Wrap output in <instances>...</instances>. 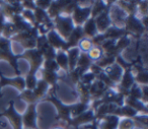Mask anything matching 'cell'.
I'll return each instance as SVG.
<instances>
[{"mask_svg": "<svg viewBox=\"0 0 148 129\" xmlns=\"http://www.w3.org/2000/svg\"><path fill=\"white\" fill-rule=\"evenodd\" d=\"M12 42L0 36V60L8 62L9 65L14 69L15 76H21V71L18 67V55L14 54L11 49Z\"/></svg>", "mask_w": 148, "mask_h": 129, "instance_id": "cell-1", "label": "cell"}, {"mask_svg": "<svg viewBox=\"0 0 148 129\" xmlns=\"http://www.w3.org/2000/svg\"><path fill=\"white\" fill-rule=\"evenodd\" d=\"M44 102H50L51 104L54 105L57 111V115H56V120L60 121V122H64L65 125H67L71 121V105L64 104L61 100L56 97L55 92L53 94L47 95L46 98L44 99Z\"/></svg>", "mask_w": 148, "mask_h": 129, "instance_id": "cell-2", "label": "cell"}, {"mask_svg": "<svg viewBox=\"0 0 148 129\" xmlns=\"http://www.w3.org/2000/svg\"><path fill=\"white\" fill-rule=\"evenodd\" d=\"M123 28L129 37H134L136 39H141L142 36H146L147 33V29L143 27L140 19L134 14L126 17Z\"/></svg>", "mask_w": 148, "mask_h": 129, "instance_id": "cell-3", "label": "cell"}, {"mask_svg": "<svg viewBox=\"0 0 148 129\" xmlns=\"http://www.w3.org/2000/svg\"><path fill=\"white\" fill-rule=\"evenodd\" d=\"M18 59H25L29 63V70L27 73L36 74L39 72L42 68L44 62V58L37 49H29L25 50L23 53L18 54Z\"/></svg>", "mask_w": 148, "mask_h": 129, "instance_id": "cell-4", "label": "cell"}, {"mask_svg": "<svg viewBox=\"0 0 148 129\" xmlns=\"http://www.w3.org/2000/svg\"><path fill=\"white\" fill-rule=\"evenodd\" d=\"M39 36L40 35H39V33H38V30L36 29L35 27H33L32 29L27 30V31L16 34V35L11 38L10 41L19 43L25 50L35 49L37 39Z\"/></svg>", "mask_w": 148, "mask_h": 129, "instance_id": "cell-5", "label": "cell"}, {"mask_svg": "<svg viewBox=\"0 0 148 129\" xmlns=\"http://www.w3.org/2000/svg\"><path fill=\"white\" fill-rule=\"evenodd\" d=\"M54 23V30L63 38L64 40H67L69 35L74 29V23L70 15H59L56 19H53Z\"/></svg>", "mask_w": 148, "mask_h": 129, "instance_id": "cell-6", "label": "cell"}, {"mask_svg": "<svg viewBox=\"0 0 148 129\" xmlns=\"http://www.w3.org/2000/svg\"><path fill=\"white\" fill-rule=\"evenodd\" d=\"M0 117L6 118L7 121L10 123L12 129H23L21 114L19 112H17V110L15 109L14 101L13 100H11L8 103L7 108L2 113H0Z\"/></svg>", "mask_w": 148, "mask_h": 129, "instance_id": "cell-7", "label": "cell"}, {"mask_svg": "<svg viewBox=\"0 0 148 129\" xmlns=\"http://www.w3.org/2000/svg\"><path fill=\"white\" fill-rule=\"evenodd\" d=\"M38 103L29 104L27 110L23 114H21L23 126L25 129H40L38 125Z\"/></svg>", "mask_w": 148, "mask_h": 129, "instance_id": "cell-8", "label": "cell"}, {"mask_svg": "<svg viewBox=\"0 0 148 129\" xmlns=\"http://www.w3.org/2000/svg\"><path fill=\"white\" fill-rule=\"evenodd\" d=\"M91 15V3L87 6H81L77 1L73 11L71 13V19L75 27H82L84 23L90 17Z\"/></svg>", "mask_w": 148, "mask_h": 129, "instance_id": "cell-9", "label": "cell"}, {"mask_svg": "<svg viewBox=\"0 0 148 129\" xmlns=\"http://www.w3.org/2000/svg\"><path fill=\"white\" fill-rule=\"evenodd\" d=\"M23 10L21 1H2L0 4V11L4 15L5 19L9 21L14 15L21 14Z\"/></svg>", "mask_w": 148, "mask_h": 129, "instance_id": "cell-10", "label": "cell"}, {"mask_svg": "<svg viewBox=\"0 0 148 129\" xmlns=\"http://www.w3.org/2000/svg\"><path fill=\"white\" fill-rule=\"evenodd\" d=\"M114 2H115V1H108L106 10L103 11V12H101L99 15H97L95 19L99 34H103L112 26L111 17H110V10H111V7L113 6Z\"/></svg>", "mask_w": 148, "mask_h": 129, "instance_id": "cell-11", "label": "cell"}, {"mask_svg": "<svg viewBox=\"0 0 148 129\" xmlns=\"http://www.w3.org/2000/svg\"><path fill=\"white\" fill-rule=\"evenodd\" d=\"M95 120V110L92 108H89L87 111L83 112L82 114H80L79 116L74 117L71 119L70 123L68 124V126H73L75 129H79L80 126H84V125L90 124Z\"/></svg>", "mask_w": 148, "mask_h": 129, "instance_id": "cell-12", "label": "cell"}, {"mask_svg": "<svg viewBox=\"0 0 148 129\" xmlns=\"http://www.w3.org/2000/svg\"><path fill=\"white\" fill-rule=\"evenodd\" d=\"M46 38H47V41L49 43V45L51 47H53L56 51H59V50H62L64 52H67L69 50V47H68L66 41L55 31V30H52L49 33L46 35Z\"/></svg>", "mask_w": 148, "mask_h": 129, "instance_id": "cell-13", "label": "cell"}, {"mask_svg": "<svg viewBox=\"0 0 148 129\" xmlns=\"http://www.w3.org/2000/svg\"><path fill=\"white\" fill-rule=\"evenodd\" d=\"M10 86L12 88H16L18 92H23L25 90V78L23 76H14V77H6L3 73L0 71V86L4 88V86Z\"/></svg>", "mask_w": 148, "mask_h": 129, "instance_id": "cell-14", "label": "cell"}, {"mask_svg": "<svg viewBox=\"0 0 148 129\" xmlns=\"http://www.w3.org/2000/svg\"><path fill=\"white\" fill-rule=\"evenodd\" d=\"M120 118L115 115H107L97 120V129H118Z\"/></svg>", "mask_w": 148, "mask_h": 129, "instance_id": "cell-15", "label": "cell"}, {"mask_svg": "<svg viewBox=\"0 0 148 129\" xmlns=\"http://www.w3.org/2000/svg\"><path fill=\"white\" fill-rule=\"evenodd\" d=\"M107 90H109V88H108L107 86H105V84L101 81H99V79H95V81L89 86V94H90L91 102L99 100Z\"/></svg>", "mask_w": 148, "mask_h": 129, "instance_id": "cell-16", "label": "cell"}, {"mask_svg": "<svg viewBox=\"0 0 148 129\" xmlns=\"http://www.w3.org/2000/svg\"><path fill=\"white\" fill-rule=\"evenodd\" d=\"M40 73H41V79H43L44 81H46L49 86H52L53 90H55L57 88L58 81L60 80V74L59 72H55V71H51V70H47L41 68L39 70Z\"/></svg>", "mask_w": 148, "mask_h": 129, "instance_id": "cell-17", "label": "cell"}, {"mask_svg": "<svg viewBox=\"0 0 148 129\" xmlns=\"http://www.w3.org/2000/svg\"><path fill=\"white\" fill-rule=\"evenodd\" d=\"M103 71H105V73L108 75V77H109L114 83L119 84L120 81H121V78H122V75H123L124 70L119 64H117L115 62L113 65L105 68Z\"/></svg>", "mask_w": 148, "mask_h": 129, "instance_id": "cell-18", "label": "cell"}, {"mask_svg": "<svg viewBox=\"0 0 148 129\" xmlns=\"http://www.w3.org/2000/svg\"><path fill=\"white\" fill-rule=\"evenodd\" d=\"M124 105H127L130 108L135 110L138 114H146L148 113L147 105H145L141 100H137V99L131 98V97H125L124 99Z\"/></svg>", "mask_w": 148, "mask_h": 129, "instance_id": "cell-19", "label": "cell"}, {"mask_svg": "<svg viewBox=\"0 0 148 129\" xmlns=\"http://www.w3.org/2000/svg\"><path fill=\"white\" fill-rule=\"evenodd\" d=\"M49 84L46 81H44L43 79L39 78L37 82V86L34 88L32 92H33V95L35 97V100L37 102L39 101H43L44 99L46 98V96L48 95V90H49Z\"/></svg>", "mask_w": 148, "mask_h": 129, "instance_id": "cell-20", "label": "cell"}, {"mask_svg": "<svg viewBox=\"0 0 148 129\" xmlns=\"http://www.w3.org/2000/svg\"><path fill=\"white\" fill-rule=\"evenodd\" d=\"M83 36V31H82V27H74L73 31L71 32V34L69 35V37L66 40V43H67L68 47L70 48H74L77 47V44L80 41Z\"/></svg>", "mask_w": 148, "mask_h": 129, "instance_id": "cell-21", "label": "cell"}, {"mask_svg": "<svg viewBox=\"0 0 148 129\" xmlns=\"http://www.w3.org/2000/svg\"><path fill=\"white\" fill-rule=\"evenodd\" d=\"M82 31H83V36H84V38H88V39L95 38V36L99 34L95 19L89 17L84 23V25L82 26Z\"/></svg>", "mask_w": 148, "mask_h": 129, "instance_id": "cell-22", "label": "cell"}, {"mask_svg": "<svg viewBox=\"0 0 148 129\" xmlns=\"http://www.w3.org/2000/svg\"><path fill=\"white\" fill-rule=\"evenodd\" d=\"M105 36V38L107 40H114V41H118L120 38H122L123 36L127 35V33L125 32L124 28H118L115 26H111L105 33L103 34Z\"/></svg>", "mask_w": 148, "mask_h": 129, "instance_id": "cell-23", "label": "cell"}, {"mask_svg": "<svg viewBox=\"0 0 148 129\" xmlns=\"http://www.w3.org/2000/svg\"><path fill=\"white\" fill-rule=\"evenodd\" d=\"M115 3L127 15H136L138 1H115Z\"/></svg>", "mask_w": 148, "mask_h": 129, "instance_id": "cell-24", "label": "cell"}, {"mask_svg": "<svg viewBox=\"0 0 148 129\" xmlns=\"http://www.w3.org/2000/svg\"><path fill=\"white\" fill-rule=\"evenodd\" d=\"M66 3H67V1H51V5L48 8L47 13L52 21L61 14L62 9L65 6Z\"/></svg>", "mask_w": 148, "mask_h": 129, "instance_id": "cell-25", "label": "cell"}, {"mask_svg": "<svg viewBox=\"0 0 148 129\" xmlns=\"http://www.w3.org/2000/svg\"><path fill=\"white\" fill-rule=\"evenodd\" d=\"M92 63L93 62L89 59L86 53H80L78 61H77V64H76V69L78 70L81 75H82L83 73L88 71Z\"/></svg>", "mask_w": 148, "mask_h": 129, "instance_id": "cell-26", "label": "cell"}, {"mask_svg": "<svg viewBox=\"0 0 148 129\" xmlns=\"http://www.w3.org/2000/svg\"><path fill=\"white\" fill-rule=\"evenodd\" d=\"M10 23H12L14 25L15 29L17 31V34L18 33H21V32H25V31H27V30L32 29L33 26L31 23H29L21 14H17V15H14L12 19H10Z\"/></svg>", "mask_w": 148, "mask_h": 129, "instance_id": "cell-27", "label": "cell"}, {"mask_svg": "<svg viewBox=\"0 0 148 129\" xmlns=\"http://www.w3.org/2000/svg\"><path fill=\"white\" fill-rule=\"evenodd\" d=\"M81 52L79 51V49L77 47L74 48H70L66 54H67V58H68V65H69V71L75 69L76 68V64L78 61L79 55H80Z\"/></svg>", "mask_w": 148, "mask_h": 129, "instance_id": "cell-28", "label": "cell"}, {"mask_svg": "<svg viewBox=\"0 0 148 129\" xmlns=\"http://www.w3.org/2000/svg\"><path fill=\"white\" fill-rule=\"evenodd\" d=\"M55 61L59 66L60 70L64 71L65 73L69 72V65H68V58L66 52L62 51V50H59V51L56 52Z\"/></svg>", "mask_w": 148, "mask_h": 129, "instance_id": "cell-29", "label": "cell"}, {"mask_svg": "<svg viewBox=\"0 0 148 129\" xmlns=\"http://www.w3.org/2000/svg\"><path fill=\"white\" fill-rule=\"evenodd\" d=\"M34 14H35V28L38 27L40 25H44V23H52V19L49 17L48 15L47 11L43 10V9H40V8H36L35 11H34Z\"/></svg>", "mask_w": 148, "mask_h": 129, "instance_id": "cell-30", "label": "cell"}, {"mask_svg": "<svg viewBox=\"0 0 148 129\" xmlns=\"http://www.w3.org/2000/svg\"><path fill=\"white\" fill-rule=\"evenodd\" d=\"M76 88L79 96H80V102L85 103V104H90L91 99H90V94H89V86H85V84L81 83L79 81L76 84Z\"/></svg>", "mask_w": 148, "mask_h": 129, "instance_id": "cell-31", "label": "cell"}, {"mask_svg": "<svg viewBox=\"0 0 148 129\" xmlns=\"http://www.w3.org/2000/svg\"><path fill=\"white\" fill-rule=\"evenodd\" d=\"M130 44H131V38L128 35H125L122 38H120L118 41H116V54L118 56L122 55V52L127 47H129Z\"/></svg>", "mask_w": 148, "mask_h": 129, "instance_id": "cell-32", "label": "cell"}, {"mask_svg": "<svg viewBox=\"0 0 148 129\" xmlns=\"http://www.w3.org/2000/svg\"><path fill=\"white\" fill-rule=\"evenodd\" d=\"M90 107V104H85V103L81 102H78L76 104H71V118L79 116L83 112L88 110Z\"/></svg>", "mask_w": 148, "mask_h": 129, "instance_id": "cell-33", "label": "cell"}, {"mask_svg": "<svg viewBox=\"0 0 148 129\" xmlns=\"http://www.w3.org/2000/svg\"><path fill=\"white\" fill-rule=\"evenodd\" d=\"M116 56L112 55V54H108V53H103V57L101 58V59L99 60V61L95 62V64H97L99 67L103 68V69H105V68L109 67V66L113 65L114 63L116 62Z\"/></svg>", "mask_w": 148, "mask_h": 129, "instance_id": "cell-34", "label": "cell"}, {"mask_svg": "<svg viewBox=\"0 0 148 129\" xmlns=\"http://www.w3.org/2000/svg\"><path fill=\"white\" fill-rule=\"evenodd\" d=\"M107 8V2L106 1H92L91 2V15L90 17L95 19L97 15L106 10Z\"/></svg>", "mask_w": 148, "mask_h": 129, "instance_id": "cell-35", "label": "cell"}, {"mask_svg": "<svg viewBox=\"0 0 148 129\" xmlns=\"http://www.w3.org/2000/svg\"><path fill=\"white\" fill-rule=\"evenodd\" d=\"M17 34V31L16 29H15L14 25H13L12 23H10V21H7L5 23L4 25V28H3V31H2V37L5 38V39H8L10 40L11 38L13 37V36H15Z\"/></svg>", "mask_w": 148, "mask_h": 129, "instance_id": "cell-36", "label": "cell"}, {"mask_svg": "<svg viewBox=\"0 0 148 129\" xmlns=\"http://www.w3.org/2000/svg\"><path fill=\"white\" fill-rule=\"evenodd\" d=\"M135 83L139 86H148V69L145 68L142 71H139L134 74Z\"/></svg>", "mask_w": 148, "mask_h": 129, "instance_id": "cell-37", "label": "cell"}, {"mask_svg": "<svg viewBox=\"0 0 148 129\" xmlns=\"http://www.w3.org/2000/svg\"><path fill=\"white\" fill-rule=\"evenodd\" d=\"M88 58L91 60V61L95 63V62L99 61L103 55V51L99 46H93L90 50L88 51V53H86Z\"/></svg>", "mask_w": 148, "mask_h": 129, "instance_id": "cell-38", "label": "cell"}, {"mask_svg": "<svg viewBox=\"0 0 148 129\" xmlns=\"http://www.w3.org/2000/svg\"><path fill=\"white\" fill-rule=\"evenodd\" d=\"M93 47V44L91 39H88V38H84L83 37L80 41L77 44V48L79 49V51L81 53H88V51Z\"/></svg>", "mask_w": 148, "mask_h": 129, "instance_id": "cell-39", "label": "cell"}, {"mask_svg": "<svg viewBox=\"0 0 148 129\" xmlns=\"http://www.w3.org/2000/svg\"><path fill=\"white\" fill-rule=\"evenodd\" d=\"M134 124L136 127H139L141 129H147V123H148V116L146 114H138L133 118Z\"/></svg>", "mask_w": 148, "mask_h": 129, "instance_id": "cell-40", "label": "cell"}, {"mask_svg": "<svg viewBox=\"0 0 148 129\" xmlns=\"http://www.w3.org/2000/svg\"><path fill=\"white\" fill-rule=\"evenodd\" d=\"M38 76L36 74H31V73H27L25 77V90H33L36 88L38 82Z\"/></svg>", "mask_w": 148, "mask_h": 129, "instance_id": "cell-41", "label": "cell"}, {"mask_svg": "<svg viewBox=\"0 0 148 129\" xmlns=\"http://www.w3.org/2000/svg\"><path fill=\"white\" fill-rule=\"evenodd\" d=\"M136 17L138 19L148 17V2L147 1H138Z\"/></svg>", "mask_w": 148, "mask_h": 129, "instance_id": "cell-42", "label": "cell"}, {"mask_svg": "<svg viewBox=\"0 0 148 129\" xmlns=\"http://www.w3.org/2000/svg\"><path fill=\"white\" fill-rule=\"evenodd\" d=\"M18 97H19V99H21V100L25 101V103H27V105L38 103L37 101L35 100V97H34V95H33V92L29 90H25L23 92H21V95H19Z\"/></svg>", "mask_w": 148, "mask_h": 129, "instance_id": "cell-43", "label": "cell"}, {"mask_svg": "<svg viewBox=\"0 0 148 129\" xmlns=\"http://www.w3.org/2000/svg\"><path fill=\"white\" fill-rule=\"evenodd\" d=\"M135 124H134L133 119L131 118H120L119 124H118V129H134Z\"/></svg>", "mask_w": 148, "mask_h": 129, "instance_id": "cell-44", "label": "cell"}, {"mask_svg": "<svg viewBox=\"0 0 148 129\" xmlns=\"http://www.w3.org/2000/svg\"><path fill=\"white\" fill-rule=\"evenodd\" d=\"M128 97L137 99V100H141L142 92H141V88H140L139 84L134 83L133 86H131V88L129 90V92H128Z\"/></svg>", "mask_w": 148, "mask_h": 129, "instance_id": "cell-45", "label": "cell"}, {"mask_svg": "<svg viewBox=\"0 0 148 129\" xmlns=\"http://www.w3.org/2000/svg\"><path fill=\"white\" fill-rule=\"evenodd\" d=\"M42 68L47 69V70H51V71H55V72L60 71V68H59V66H58V64L56 63L55 59L54 60H44Z\"/></svg>", "mask_w": 148, "mask_h": 129, "instance_id": "cell-46", "label": "cell"}, {"mask_svg": "<svg viewBox=\"0 0 148 129\" xmlns=\"http://www.w3.org/2000/svg\"><path fill=\"white\" fill-rule=\"evenodd\" d=\"M97 79L95 74H92L90 71H87L85 73H83L82 75L80 76V82L85 86H90L95 80Z\"/></svg>", "mask_w": 148, "mask_h": 129, "instance_id": "cell-47", "label": "cell"}, {"mask_svg": "<svg viewBox=\"0 0 148 129\" xmlns=\"http://www.w3.org/2000/svg\"><path fill=\"white\" fill-rule=\"evenodd\" d=\"M21 15L29 23H31L33 27H35V14H34V11L27 10V9H23V12L21 13Z\"/></svg>", "mask_w": 148, "mask_h": 129, "instance_id": "cell-48", "label": "cell"}, {"mask_svg": "<svg viewBox=\"0 0 148 129\" xmlns=\"http://www.w3.org/2000/svg\"><path fill=\"white\" fill-rule=\"evenodd\" d=\"M35 4L38 8L47 11L48 8L50 7V5H51V1H49V0H43V1L42 0H38V1H35Z\"/></svg>", "mask_w": 148, "mask_h": 129, "instance_id": "cell-49", "label": "cell"}, {"mask_svg": "<svg viewBox=\"0 0 148 129\" xmlns=\"http://www.w3.org/2000/svg\"><path fill=\"white\" fill-rule=\"evenodd\" d=\"M21 6L23 7V9H27V10L35 11V9L37 8L35 4V1L33 0H27V1H21Z\"/></svg>", "mask_w": 148, "mask_h": 129, "instance_id": "cell-50", "label": "cell"}, {"mask_svg": "<svg viewBox=\"0 0 148 129\" xmlns=\"http://www.w3.org/2000/svg\"><path fill=\"white\" fill-rule=\"evenodd\" d=\"M106 40H107V39H106L105 36H103V34H97L95 38H92V39H91V41H92L93 46H99V47H101V44H103Z\"/></svg>", "mask_w": 148, "mask_h": 129, "instance_id": "cell-51", "label": "cell"}, {"mask_svg": "<svg viewBox=\"0 0 148 129\" xmlns=\"http://www.w3.org/2000/svg\"><path fill=\"white\" fill-rule=\"evenodd\" d=\"M88 71H90L92 74H95V77H97V75H99V74H101V72L103 71V68H101V67H99V66H97L95 63H92V64H91V66H90V68H89Z\"/></svg>", "mask_w": 148, "mask_h": 129, "instance_id": "cell-52", "label": "cell"}, {"mask_svg": "<svg viewBox=\"0 0 148 129\" xmlns=\"http://www.w3.org/2000/svg\"><path fill=\"white\" fill-rule=\"evenodd\" d=\"M5 23H6V19H5L4 15L2 14V12L0 11V36L2 35V31H3V28H4Z\"/></svg>", "mask_w": 148, "mask_h": 129, "instance_id": "cell-53", "label": "cell"}, {"mask_svg": "<svg viewBox=\"0 0 148 129\" xmlns=\"http://www.w3.org/2000/svg\"><path fill=\"white\" fill-rule=\"evenodd\" d=\"M84 129H97V120H95L92 123L90 124H87V125H84L83 126Z\"/></svg>", "mask_w": 148, "mask_h": 129, "instance_id": "cell-54", "label": "cell"}, {"mask_svg": "<svg viewBox=\"0 0 148 129\" xmlns=\"http://www.w3.org/2000/svg\"><path fill=\"white\" fill-rule=\"evenodd\" d=\"M3 98V92H2V88L0 86V99Z\"/></svg>", "mask_w": 148, "mask_h": 129, "instance_id": "cell-55", "label": "cell"}, {"mask_svg": "<svg viewBox=\"0 0 148 129\" xmlns=\"http://www.w3.org/2000/svg\"><path fill=\"white\" fill-rule=\"evenodd\" d=\"M53 129H65V128H63L62 126H56V127H54Z\"/></svg>", "mask_w": 148, "mask_h": 129, "instance_id": "cell-56", "label": "cell"}, {"mask_svg": "<svg viewBox=\"0 0 148 129\" xmlns=\"http://www.w3.org/2000/svg\"><path fill=\"white\" fill-rule=\"evenodd\" d=\"M0 125H1V126H3V123L1 122V121H0Z\"/></svg>", "mask_w": 148, "mask_h": 129, "instance_id": "cell-57", "label": "cell"}, {"mask_svg": "<svg viewBox=\"0 0 148 129\" xmlns=\"http://www.w3.org/2000/svg\"><path fill=\"white\" fill-rule=\"evenodd\" d=\"M1 2H2V1H0V4H1Z\"/></svg>", "mask_w": 148, "mask_h": 129, "instance_id": "cell-58", "label": "cell"}]
</instances>
